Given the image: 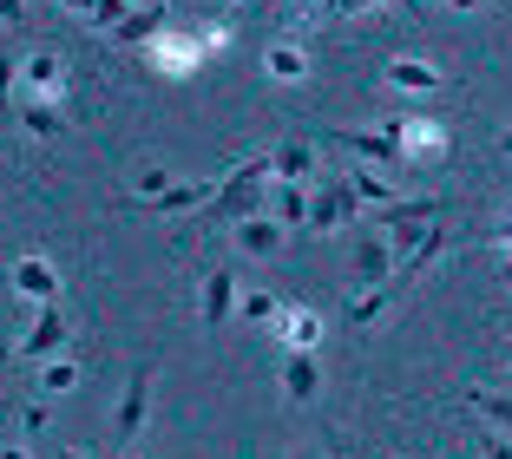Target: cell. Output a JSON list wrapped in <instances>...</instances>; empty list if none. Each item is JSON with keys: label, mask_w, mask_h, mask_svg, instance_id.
<instances>
[{"label": "cell", "mask_w": 512, "mask_h": 459, "mask_svg": "<svg viewBox=\"0 0 512 459\" xmlns=\"http://www.w3.org/2000/svg\"><path fill=\"white\" fill-rule=\"evenodd\" d=\"M263 178H270V158H243L217 197L204 204V223H243V217H263Z\"/></svg>", "instance_id": "1"}, {"label": "cell", "mask_w": 512, "mask_h": 459, "mask_svg": "<svg viewBox=\"0 0 512 459\" xmlns=\"http://www.w3.org/2000/svg\"><path fill=\"white\" fill-rule=\"evenodd\" d=\"M151 361L145 368H132V381H125V394H119V414H112V440L119 446H132L138 433H145V420H151Z\"/></svg>", "instance_id": "2"}, {"label": "cell", "mask_w": 512, "mask_h": 459, "mask_svg": "<svg viewBox=\"0 0 512 459\" xmlns=\"http://www.w3.org/2000/svg\"><path fill=\"white\" fill-rule=\"evenodd\" d=\"M355 217H362V197H355L348 178L316 184V204H309V230H316V237H329V230H342V223H355Z\"/></svg>", "instance_id": "3"}, {"label": "cell", "mask_w": 512, "mask_h": 459, "mask_svg": "<svg viewBox=\"0 0 512 459\" xmlns=\"http://www.w3.org/2000/svg\"><path fill=\"white\" fill-rule=\"evenodd\" d=\"M66 341H73V322H66L60 302H53V309H40V322L27 328V341H20V361H40V368H46V361H60Z\"/></svg>", "instance_id": "4"}, {"label": "cell", "mask_w": 512, "mask_h": 459, "mask_svg": "<svg viewBox=\"0 0 512 459\" xmlns=\"http://www.w3.org/2000/svg\"><path fill=\"white\" fill-rule=\"evenodd\" d=\"M335 145L355 151V158H368V164H407L401 125H388V132H335Z\"/></svg>", "instance_id": "5"}, {"label": "cell", "mask_w": 512, "mask_h": 459, "mask_svg": "<svg viewBox=\"0 0 512 459\" xmlns=\"http://www.w3.org/2000/svg\"><path fill=\"white\" fill-rule=\"evenodd\" d=\"M197 60H204V40H191V33H158V40H151V66L171 73V79L197 73Z\"/></svg>", "instance_id": "6"}, {"label": "cell", "mask_w": 512, "mask_h": 459, "mask_svg": "<svg viewBox=\"0 0 512 459\" xmlns=\"http://www.w3.org/2000/svg\"><path fill=\"white\" fill-rule=\"evenodd\" d=\"M14 289L27 302H40V309H53V302H60V269L46 263V256H20L14 263Z\"/></svg>", "instance_id": "7"}, {"label": "cell", "mask_w": 512, "mask_h": 459, "mask_svg": "<svg viewBox=\"0 0 512 459\" xmlns=\"http://www.w3.org/2000/svg\"><path fill=\"white\" fill-rule=\"evenodd\" d=\"M211 197H217V184H171L165 197H132V217H178V210H197Z\"/></svg>", "instance_id": "8"}, {"label": "cell", "mask_w": 512, "mask_h": 459, "mask_svg": "<svg viewBox=\"0 0 512 459\" xmlns=\"http://www.w3.org/2000/svg\"><path fill=\"white\" fill-rule=\"evenodd\" d=\"M204 328H224L230 322V309H237V269L230 263H217V269H204Z\"/></svg>", "instance_id": "9"}, {"label": "cell", "mask_w": 512, "mask_h": 459, "mask_svg": "<svg viewBox=\"0 0 512 459\" xmlns=\"http://www.w3.org/2000/svg\"><path fill=\"white\" fill-rule=\"evenodd\" d=\"M20 73H27V92H33L27 105H60V92H66V66H60V53H33Z\"/></svg>", "instance_id": "10"}, {"label": "cell", "mask_w": 512, "mask_h": 459, "mask_svg": "<svg viewBox=\"0 0 512 459\" xmlns=\"http://www.w3.org/2000/svg\"><path fill=\"white\" fill-rule=\"evenodd\" d=\"M309 171H316V145H309V138H283V145L270 151L276 184H309Z\"/></svg>", "instance_id": "11"}, {"label": "cell", "mask_w": 512, "mask_h": 459, "mask_svg": "<svg viewBox=\"0 0 512 459\" xmlns=\"http://www.w3.org/2000/svg\"><path fill=\"white\" fill-rule=\"evenodd\" d=\"M270 328L283 335L289 355H316V341H322V315H316V309H283Z\"/></svg>", "instance_id": "12"}, {"label": "cell", "mask_w": 512, "mask_h": 459, "mask_svg": "<svg viewBox=\"0 0 512 459\" xmlns=\"http://www.w3.org/2000/svg\"><path fill=\"white\" fill-rule=\"evenodd\" d=\"M283 237H289V230L270 217V210H263V217H243V223H237V250H243V256H256V263L283 250Z\"/></svg>", "instance_id": "13"}, {"label": "cell", "mask_w": 512, "mask_h": 459, "mask_svg": "<svg viewBox=\"0 0 512 459\" xmlns=\"http://www.w3.org/2000/svg\"><path fill=\"white\" fill-rule=\"evenodd\" d=\"M355 276H362L368 289H388V282L401 276V269H394V243L388 237H368L362 250H355Z\"/></svg>", "instance_id": "14"}, {"label": "cell", "mask_w": 512, "mask_h": 459, "mask_svg": "<svg viewBox=\"0 0 512 459\" xmlns=\"http://www.w3.org/2000/svg\"><path fill=\"white\" fill-rule=\"evenodd\" d=\"M401 145H407V164H434L447 151V132L434 119H401Z\"/></svg>", "instance_id": "15"}, {"label": "cell", "mask_w": 512, "mask_h": 459, "mask_svg": "<svg viewBox=\"0 0 512 459\" xmlns=\"http://www.w3.org/2000/svg\"><path fill=\"white\" fill-rule=\"evenodd\" d=\"M388 86L394 92H440V86H447V73L427 66V60H388Z\"/></svg>", "instance_id": "16"}, {"label": "cell", "mask_w": 512, "mask_h": 459, "mask_svg": "<svg viewBox=\"0 0 512 459\" xmlns=\"http://www.w3.org/2000/svg\"><path fill=\"white\" fill-rule=\"evenodd\" d=\"M309 204H316V191H309V184H276L270 217L283 223V230H309Z\"/></svg>", "instance_id": "17"}, {"label": "cell", "mask_w": 512, "mask_h": 459, "mask_svg": "<svg viewBox=\"0 0 512 459\" xmlns=\"http://www.w3.org/2000/svg\"><path fill=\"white\" fill-rule=\"evenodd\" d=\"M263 73L283 79V86H296V79H309V53H302L296 40H270V53H263Z\"/></svg>", "instance_id": "18"}, {"label": "cell", "mask_w": 512, "mask_h": 459, "mask_svg": "<svg viewBox=\"0 0 512 459\" xmlns=\"http://www.w3.org/2000/svg\"><path fill=\"white\" fill-rule=\"evenodd\" d=\"M158 33H165V7H138V14H125L119 27H112V40L119 46H151Z\"/></svg>", "instance_id": "19"}, {"label": "cell", "mask_w": 512, "mask_h": 459, "mask_svg": "<svg viewBox=\"0 0 512 459\" xmlns=\"http://www.w3.org/2000/svg\"><path fill=\"white\" fill-rule=\"evenodd\" d=\"M342 178H348V184H355V197H362V204H368V210H388V204H401V197H394V184H388V178H381L375 164H355V171H342Z\"/></svg>", "instance_id": "20"}, {"label": "cell", "mask_w": 512, "mask_h": 459, "mask_svg": "<svg viewBox=\"0 0 512 459\" xmlns=\"http://www.w3.org/2000/svg\"><path fill=\"white\" fill-rule=\"evenodd\" d=\"M316 387H322L316 355H289V361H283V394H289V400H316Z\"/></svg>", "instance_id": "21"}, {"label": "cell", "mask_w": 512, "mask_h": 459, "mask_svg": "<svg viewBox=\"0 0 512 459\" xmlns=\"http://www.w3.org/2000/svg\"><path fill=\"white\" fill-rule=\"evenodd\" d=\"M460 400H467V407H480V414L493 420L499 433H512V394H493V387H467Z\"/></svg>", "instance_id": "22"}, {"label": "cell", "mask_w": 512, "mask_h": 459, "mask_svg": "<svg viewBox=\"0 0 512 459\" xmlns=\"http://www.w3.org/2000/svg\"><path fill=\"white\" fill-rule=\"evenodd\" d=\"M79 381H86V374H79V355H60V361H46V368H40V387H46V394H73Z\"/></svg>", "instance_id": "23"}, {"label": "cell", "mask_w": 512, "mask_h": 459, "mask_svg": "<svg viewBox=\"0 0 512 459\" xmlns=\"http://www.w3.org/2000/svg\"><path fill=\"white\" fill-rule=\"evenodd\" d=\"M237 315H243V322H276L283 302H276L270 289H250V296H237Z\"/></svg>", "instance_id": "24"}, {"label": "cell", "mask_w": 512, "mask_h": 459, "mask_svg": "<svg viewBox=\"0 0 512 459\" xmlns=\"http://www.w3.org/2000/svg\"><path fill=\"white\" fill-rule=\"evenodd\" d=\"M20 119H27V132H33V138H60V132H66L60 105H27V112H20Z\"/></svg>", "instance_id": "25"}, {"label": "cell", "mask_w": 512, "mask_h": 459, "mask_svg": "<svg viewBox=\"0 0 512 459\" xmlns=\"http://www.w3.org/2000/svg\"><path fill=\"white\" fill-rule=\"evenodd\" d=\"M171 191V171L165 164H145V171H138V197H165Z\"/></svg>", "instance_id": "26"}, {"label": "cell", "mask_w": 512, "mask_h": 459, "mask_svg": "<svg viewBox=\"0 0 512 459\" xmlns=\"http://www.w3.org/2000/svg\"><path fill=\"white\" fill-rule=\"evenodd\" d=\"M0 27H27V0H0Z\"/></svg>", "instance_id": "27"}, {"label": "cell", "mask_w": 512, "mask_h": 459, "mask_svg": "<svg viewBox=\"0 0 512 459\" xmlns=\"http://www.w3.org/2000/svg\"><path fill=\"white\" fill-rule=\"evenodd\" d=\"M20 427H27V433H46V427H53V414H46V407H27V414H20Z\"/></svg>", "instance_id": "28"}, {"label": "cell", "mask_w": 512, "mask_h": 459, "mask_svg": "<svg viewBox=\"0 0 512 459\" xmlns=\"http://www.w3.org/2000/svg\"><path fill=\"white\" fill-rule=\"evenodd\" d=\"M7 92H14V60H0V112H7Z\"/></svg>", "instance_id": "29"}, {"label": "cell", "mask_w": 512, "mask_h": 459, "mask_svg": "<svg viewBox=\"0 0 512 459\" xmlns=\"http://www.w3.org/2000/svg\"><path fill=\"white\" fill-rule=\"evenodd\" d=\"M486 459H512V446L499 440V433H486Z\"/></svg>", "instance_id": "30"}, {"label": "cell", "mask_w": 512, "mask_h": 459, "mask_svg": "<svg viewBox=\"0 0 512 459\" xmlns=\"http://www.w3.org/2000/svg\"><path fill=\"white\" fill-rule=\"evenodd\" d=\"M60 7H66V14H86V20H92V7H99V0H60Z\"/></svg>", "instance_id": "31"}, {"label": "cell", "mask_w": 512, "mask_h": 459, "mask_svg": "<svg viewBox=\"0 0 512 459\" xmlns=\"http://www.w3.org/2000/svg\"><path fill=\"white\" fill-rule=\"evenodd\" d=\"M0 459H33V453H27L20 440H7V446H0Z\"/></svg>", "instance_id": "32"}, {"label": "cell", "mask_w": 512, "mask_h": 459, "mask_svg": "<svg viewBox=\"0 0 512 459\" xmlns=\"http://www.w3.org/2000/svg\"><path fill=\"white\" fill-rule=\"evenodd\" d=\"M447 7H460V14H473V7H486V0H447Z\"/></svg>", "instance_id": "33"}, {"label": "cell", "mask_w": 512, "mask_h": 459, "mask_svg": "<svg viewBox=\"0 0 512 459\" xmlns=\"http://www.w3.org/2000/svg\"><path fill=\"white\" fill-rule=\"evenodd\" d=\"M499 243H506V250H512V223H499Z\"/></svg>", "instance_id": "34"}, {"label": "cell", "mask_w": 512, "mask_h": 459, "mask_svg": "<svg viewBox=\"0 0 512 459\" xmlns=\"http://www.w3.org/2000/svg\"><path fill=\"white\" fill-rule=\"evenodd\" d=\"M499 151H506V158H512V132H499Z\"/></svg>", "instance_id": "35"}, {"label": "cell", "mask_w": 512, "mask_h": 459, "mask_svg": "<svg viewBox=\"0 0 512 459\" xmlns=\"http://www.w3.org/2000/svg\"><path fill=\"white\" fill-rule=\"evenodd\" d=\"M499 361H512V341H499Z\"/></svg>", "instance_id": "36"}, {"label": "cell", "mask_w": 512, "mask_h": 459, "mask_svg": "<svg viewBox=\"0 0 512 459\" xmlns=\"http://www.w3.org/2000/svg\"><path fill=\"white\" fill-rule=\"evenodd\" d=\"M302 459H335V453H329V446H322V453H302Z\"/></svg>", "instance_id": "37"}, {"label": "cell", "mask_w": 512, "mask_h": 459, "mask_svg": "<svg viewBox=\"0 0 512 459\" xmlns=\"http://www.w3.org/2000/svg\"><path fill=\"white\" fill-rule=\"evenodd\" d=\"M53 459H86V453H66V446H60V453H53Z\"/></svg>", "instance_id": "38"}, {"label": "cell", "mask_w": 512, "mask_h": 459, "mask_svg": "<svg viewBox=\"0 0 512 459\" xmlns=\"http://www.w3.org/2000/svg\"><path fill=\"white\" fill-rule=\"evenodd\" d=\"M401 7H407V14H421V0H401Z\"/></svg>", "instance_id": "39"}, {"label": "cell", "mask_w": 512, "mask_h": 459, "mask_svg": "<svg viewBox=\"0 0 512 459\" xmlns=\"http://www.w3.org/2000/svg\"><path fill=\"white\" fill-rule=\"evenodd\" d=\"M158 7H165V14H171V7H184V0H158Z\"/></svg>", "instance_id": "40"}, {"label": "cell", "mask_w": 512, "mask_h": 459, "mask_svg": "<svg viewBox=\"0 0 512 459\" xmlns=\"http://www.w3.org/2000/svg\"><path fill=\"white\" fill-rule=\"evenodd\" d=\"M0 355H7V335H0Z\"/></svg>", "instance_id": "41"}, {"label": "cell", "mask_w": 512, "mask_h": 459, "mask_svg": "<svg viewBox=\"0 0 512 459\" xmlns=\"http://www.w3.org/2000/svg\"><path fill=\"white\" fill-rule=\"evenodd\" d=\"M237 7H256V0H237Z\"/></svg>", "instance_id": "42"}, {"label": "cell", "mask_w": 512, "mask_h": 459, "mask_svg": "<svg viewBox=\"0 0 512 459\" xmlns=\"http://www.w3.org/2000/svg\"><path fill=\"white\" fill-rule=\"evenodd\" d=\"M506 282H512V263H506Z\"/></svg>", "instance_id": "43"}, {"label": "cell", "mask_w": 512, "mask_h": 459, "mask_svg": "<svg viewBox=\"0 0 512 459\" xmlns=\"http://www.w3.org/2000/svg\"><path fill=\"white\" fill-rule=\"evenodd\" d=\"M329 453H335V446H329ZM335 459H342V453H335Z\"/></svg>", "instance_id": "44"}]
</instances>
